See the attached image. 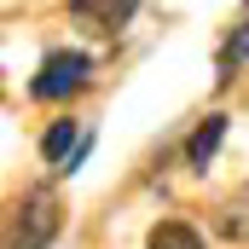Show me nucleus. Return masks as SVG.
Listing matches in <instances>:
<instances>
[{
    "label": "nucleus",
    "instance_id": "nucleus-1",
    "mask_svg": "<svg viewBox=\"0 0 249 249\" xmlns=\"http://www.w3.org/2000/svg\"><path fill=\"white\" fill-rule=\"evenodd\" d=\"M64 226V203L53 186H29L12 209V244L6 249H47Z\"/></svg>",
    "mask_w": 249,
    "mask_h": 249
},
{
    "label": "nucleus",
    "instance_id": "nucleus-2",
    "mask_svg": "<svg viewBox=\"0 0 249 249\" xmlns=\"http://www.w3.org/2000/svg\"><path fill=\"white\" fill-rule=\"evenodd\" d=\"M87 70H93V58H87V53L58 47V53H47V58H41L35 81H29V93H35V99H70L75 87H87Z\"/></svg>",
    "mask_w": 249,
    "mask_h": 249
},
{
    "label": "nucleus",
    "instance_id": "nucleus-3",
    "mask_svg": "<svg viewBox=\"0 0 249 249\" xmlns=\"http://www.w3.org/2000/svg\"><path fill=\"white\" fill-rule=\"evenodd\" d=\"M139 12V0H70V18L93 35H116L127 29V18Z\"/></svg>",
    "mask_w": 249,
    "mask_h": 249
},
{
    "label": "nucleus",
    "instance_id": "nucleus-4",
    "mask_svg": "<svg viewBox=\"0 0 249 249\" xmlns=\"http://www.w3.org/2000/svg\"><path fill=\"white\" fill-rule=\"evenodd\" d=\"M81 145H87V133H81V122H70V116L41 133V157H47L53 168H70V157H75Z\"/></svg>",
    "mask_w": 249,
    "mask_h": 249
},
{
    "label": "nucleus",
    "instance_id": "nucleus-5",
    "mask_svg": "<svg viewBox=\"0 0 249 249\" xmlns=\"http://www.w3.org/2000/svg\"><path fill=\"white\" fill-rule=\"evenodd\" d=\"M220 139H226V116L214 110V116H203V122L191 127V139H186V162H191V168H209V162H214V151H220Z\"/></svg>",
    "mask_w": 249,
    "mask_h": 249
},
{
    "label": "nucleus",
    "instance_id": "nucleus-6",
    "mask_svg": "<svg viewBox=\"0 0 249 249\" xmlns=\"http://www.w3.org/2000/svg\"><path fill=\"white\" fill-rule=\"evenodd\" d=\"M214 232H220V238H232V244H249V186H238L226 203H220Z\"/></svg>",
    "mask_w": 249,
    "mask_h": 249
},
{
    "label": "nucleus",
    "instance_id": "nucleus-7",
    "mask_svg": "<svg viewBox=\"0 0 249 249\" xmlns=\"http://www.w3.org/2000/svg\"><path fill=\"white\" fill-rule=\"evenodd\" d=\"M214 64H220V75H214L220 87H226V81H238V70L249 64V23L226 35V47H220V58H214Z\"/></svg>",
    "mask_w": 249,
    "mask_h": 249
},
{
    "label": "nucleus",
    "instance_id": "nucleus-8",
    "mask_svg": "<svg viewBox=\"0 0 249 249\" xmlns=\"http://www.w3.org/2000/svg\"><path fill=\"white\" fill-rule=\"evenodd\" d=\"M145 249H203V238L191 232L186 220H157L151 238H145Z\"/></svg>",
    "mask_w": 249,
    "mask_h": 249
}]
</instances>
